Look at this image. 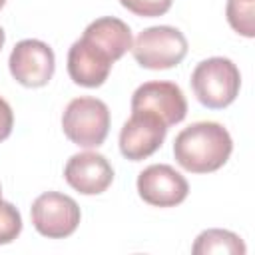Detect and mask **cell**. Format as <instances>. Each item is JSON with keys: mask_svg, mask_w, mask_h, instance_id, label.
<instances>
[{"mask_svg": "<svg viewBox=\"0 0 255 255\" xmlns=\"http://www.w3.org/2000/svg\"><path fill=\"white\" fill-rule=\"evenodd\" d=\"M112 66H114L112 58L86 38H80L70 46L68 74L78 86L84 88L102 86L108 80Z\"/></svg>", "mask_w": 255, "mask_h": 255, "instance_id": "obj_11", "label": "cell"}, {"mask_svg": "<svg viewBox=\"0 0 255 255\" xmlns=\"http://www.w3.org/2000/svg\"><path fill=\"white\" fill-rule=\"evenodd\" d=\"M82 38L90 40L94 46H98L102 52H106L112 62H118L128 50H131V30L129 26L116 18V16H104L88 24Z\"/></svg>", "mask_w": 255, "mask_h": 255, "instance_id": "obj_12", "label": "cell"}, {"mask_svg": "<svg viewBox=\"0 0 255 255\" xmlns=\"http://www.w3.org/2000/svg\"><path fill=\"white\" fill-rule=\"evenodd\" d=\"M62 129L80 147H100L110 131V110L98 98H76L62 114Z\"/></svg>", "mask_w": 255, "mask_h": 255, "instance_id": "obj_3", "label": "cell"}, {"mask_svg": "<svg viewBox=\"0 0 255 255\" xmlns=\"http://www.w3.org/2000/svg\"><path fill=\"white\" fill-rule=\"evenodd\" d=\"M233 151L229 131L217 122H197L173 139L175 161L191 173H211L223 167Z\"/></svg>", "mask_w": 255, "mask_h": 255, "instance_id": "obj_1", "label": "cell"}, {"mask_svg": "<svg viewBox=\"0 0 255 255\" xmlns=\"http://www.w3.org/2000/svg\"><path fill=\"white\" fill-rule=\"evenodd\" d=\"M0 197H2V185H0Z\"/></svg>", "mask_w": 255, "mask_h": 255, "instance_id": "obj_20", "label": "cell"}, {"mask_svg": "<svg viewBox=\"0 0 255 255\" xmlns=\"http://www.w3.org/2000/svg\"><path fill=\"white\" fill-rule=\"evenodd\" d=\"M167 133V126L149 112H131L120 131V151L129 161H141L153 155Z\"/></svg>", "mask_w": 255, "mask_h": 255, "instance_id": "obj_8", "label": "cell"}, {"mask_svg": "<svg viewBox=\"0 0 255 255\" xmlns=\"http://www.w3.org/2000/svg\"><path fill=\"white\" fill-rule=\"evenodd\" d=\"M255 0H227V22L229 26L245 36V38H253L255 36Z\"/></svg>", "mask_w": 255, "mask_h": 255, "instance_id": "obj_14", "label": "cell"}, {"mask_svg": "<svg viewBox=\"0 0 255 255\" xmlns=\"http://www.w3.org/2000/svg\"><path fill=\"white\" fill-rule=\"evenodd\" d=\"M64 179L82 195H100L114 181L110 161L98 151H80L72 155L64 167Z\"/></svg>", "mask_w": 255, "mask_h": 255, "instance_id": "obj_10", "label": "cell"}, {"mask_svg": "<svg viewBox=\"0 0 255 255\" xmlns=\"http://www.w3.org/2000/svg\"><path fill=\"white\" fill-rule=\"evenodd\" d=\"M22 231V217L20 211L0 197V245L12 243Z\"/></svg>", "mask_w": 255, "mask_h": 255, "instance_id": "obj_15", "label": "cell"}, {"mask_svg": "<svg viewBox=\"0 0 255 255\" xmlns=\"http://www.w3.org/2000/svg\"><path fill=\"white\" fill-rule=\"evenodd\" d=\"M173 0H120V4L129 10L135 16L141 18H155V16H163L169 8H171Z\"/></svg>", "mask_w": 255, "mask_h": 255, "instance_id": "obj_16", "label": "cell"}, {"mask_svg": "<svg viewBox=\"0 0 255 255\" xmlns=\"http://www.w3.org/2000/svg\"><path fill=\"white\" fill-rule=\"evenodd\" d=\"M131 54L141 68L167 70L183 62L187 56V40L173 26H151L137 34Z\"/></svg>", "mask_w": 255, "mask_h": 255, "instance_id": "obj_4", "label": "cell"}, {"mask_svg": "<svg viewBox=\"0 0 255 255\" xmlns=\"http://www.w3.org/2000/svg\"><path fill=\"white\" fill-rule=\"evenodd\" d=\"M34 229L48 239L70 237L80 225V207L76 199L60 191H46L38 195L30 207Z\"/></svg>", "mask_w": 255, "mask_h": 255, "instance_id": "obj_5", "label": "cell"}, {"mask_svg": "<svg viewBox=\"0 0 255 255\" xmlns=\"http://www.w3.org/2000/svg\"><path fill=\"white\" fill-rule=\"evenodd\" d=\"M8 68L18 84L26 88H42L52 80L56 70L54 50L42 40H22L14 46Z\"/></svg>", "mask_w": 255, "mask_h": 255, "instance_id": "obj_6", "label": "cell"}, {"mask_svg": "<svg viewBox=\"0 0 255 255\" xmlns=\"http://www.w3.org/2000/svg\"><path fill=\"white\" fill-rule=\"evenodd\" d=\"M139 197L153 207H175L189 193L187 179L167 163H153L137 175Z\"/></svg>", "mask_w": 255, "mask_h": 255, "instance_id": "obj_9", "label": "cell"}, {"mask_svg": "<svg viewBox=\"0 0 255 255\" xmlns=\"http://www.w3.org/2000/svg\"><path fill=\"white\" fill-rule=\"evenodd\" d=\"M189 82L201 106L209 110H223L235 102L241 88V74L229 58L213 56L195 66Z\"/></svg>", "mask_w": 255, "mask_h": 255, "instance_id": "obj_2", "label": "cell"}, {"mask_svg": "<svg viewBox=\"0 0 255 255\" xmlns=\"http://www.w3.org/2000/svg\"><path fill=\"white\" fill-rule=\"evenodd\" d=\"M131 112H149L169 128L187 116V100L173 82H145L131 96Z\"/></svg>", "mask_w": 255, "mask_h": 255, "instance_id": "obj_7", "label": "cell"}, {"mask_svg": "<svg viewBox=\"0 0 255 255\" xmlns=\"http://www.w3.org/2000/svg\"><path fill=\"white\" fill-rule=\"evenodd\" d=\"M191 251L195 255H209V253H227V255H245L243 239L227 229H205L197 235Z\"/></svg>", "mask_w": 255, "mask_h": 255, "instance_id": "obj_13", "label": "cell"}, {"mask_svg": "<svg viewBox=\"0 0 255 255\" xmlns=\"http://www.w3.org/2000/svg\"><path fill=\"white\" fill-rule=\"evenodd\" d=\"M6 4V0H0V10H2V6Z\"/></svg>", "mask_w": 255, "mask_h": 255, "instance_id": "obj_19", "label": "cell"}, {"mask_svg": "<svg viewBox=\"0 0 255 255\" xmlns=\"http://www.w3.org/2000/svg\"><path fill=\"white\" fill-rule=\"evenodd\" d=\"M12 126H14L12 108L4 98H0V141H4L12 133Z\"/></svg>", "mask_w": 255, "mask_h": 255, "instance_id": "obj_17", "label": "cell"}, {"mask_svg": "<svg viewBox=\"0 0 255 255\" xmlns=\"http://www.w3.org/2000/svg\"><path fill=\"white\" fill-rule=\"evenodd\" d=\"M4 40H6V34H4V30H2V26H0V52H2V46H4Z\"/></svg>", "mask_w": 255, "mask_h": 255, "instance_id": "obj_18", "label": "cell"}]
</instances>
